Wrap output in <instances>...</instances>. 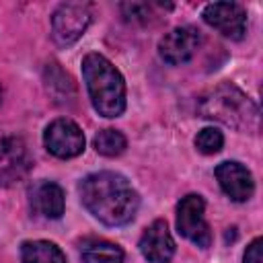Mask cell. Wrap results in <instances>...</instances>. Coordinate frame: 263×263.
Wrapping results in <instances>:
<instances>
[{
  "mask_svg": "<svg viewBox=\"0 0 263 263\" xmlns=\"http://www.w3.org/2000/svg\"><path fill=\"white\" fill-rule=\"evenodd\" d=\"M82 76L95 111L103 117H119L125 111V82L121 72L101 53L82 60Z\"/></svg>",
  "mask_w": 263,
  "mask_h": 263,
  "instance_id": "2",
  "label": "cell"
},
{
  "mask_svg": "<svg viewBox=\"0 0 263 263\" xmlns=\"http://www.w3.org/2000/svg\"><path fill=\"white\" fill-rule=\"evenodd\" d=\"M29 201L37 214H41L43 218H49V220L62 218L64 208H66L64 191L53 181H37L29 189Z\"/></svg>",
  "mask_w": 263,
  "mask_h": 263,
  "instance_id": "12",
  "label": "cell"
},
{
  "mask_svg": "<svg viewBox=\"0 0 263 263\" xmlns=\"http://www.w3.org/2000/svg\"><path fill=\"white\" fill-rule=\"evenodd\" d=\"M177 230L193 245L208 249L212 242V230L205 222V203L201 195L189 193L177 205Z\"/></svg>",
  "mask_w": 263,
  "mask_h": 263,
  "instance_id": "4",
  "label": "cell"
},
{
  "mask_svg": "<svg viewBox=\"0 0 263 263\" xmlns=\"http://www.w3.org/2000/svg\"><path fill=\"white\" fill-rule=\"evenodd\" d=\"M222 146H224V136L216 127H203L195 136V148L201 154H216L222 150Z\"/></svg>",
  "mask_w": 263,
  "mask_h": 263,
  "instance_id": "16",
  "label": "cell"
},
{
  "mask_svg": "<svg viewBox=\"0 0 263 263\" xmlns=\"http://www.w3.org/2000/svg\"><path fill=\"white\" fill-rule=\"evenodd\" d=\"M29 164L31 160L21 138H0V185L18 181L29 171Z\"/></svg>",
  "mask_w": 263,
  "mask_h": 263,
  "instance_id": "10",
  "label": "cell"
},
{
  "mask_svg": "<svg viewBox=\"0 0 263 263\" xmlns=\"http://www.w3.org/2000/svg\"><path fill=\"white\" fill-rule=\"evenodd\" d=\"M23 263H66L64 253L49 240H27L21 247Z\"/></svg>",
  "mask_w": 263,
  "mask_h": 263,
  "instance_id": "13",
  "label": "cell"
},
{
  "mask_svg": "<svg viewBox=\"0 0 263 263\" xmlns=\"http://www.w3.org/2000/svg\"><path fill=\"white\" fill-rule=\"evenodd\" d=\"M0 101H2V90H0Z\"/></svg>",
  "mask_w": 263,
  "mask_h": 263,
  "instance_id": "18",
  "label": "cell"
},
{
  "mask_svg": "<svg viewBox=\"0 0 263 263\" xmlns=\"http://www.w3.org/2000/svg\"><path fill=\"white\" fill-rule=\"evenodd\" d=\"M199 43H201V35L195 27H177L160 39L158 53L166 64L179 66L195 55Z\"/></svg>",
  "mask_w": 263,
  "mask_h": 263,
  "instance_id": "8",
  "label": "cell"
},
{
  "mask_svg": "<svg viewBox=\"0 0 263 263\" xmlns=\"http://www.w3.org/2000/svg\"><path fill=\"white\" fill-rule=\"evenodd\" d=\"M43 144L58 158H74L84 150V134L72 119L60 117L45 127Z\"/></svg>",
  "mask_w": 263,
  "mask_h": 263,
  "instance_id": "6",
  "label": "cell"
},
{
  "mask_svg": "<svg viewBox=\"0 0 263 263\" xmlns=\"http://www.w3.org/2000/svg\"><path fill=\"white\" fill-rule=\"evenodd\" d=\"M203 21L224 37L242 39L247 31V12L236 2H212L201 12Z\"/></svg>",
  "mask_w": 263,
  "mask_h": 263,
  "instance_id": "7",
  "label": "cell"
},
{
  "mask_svg": "<svg viewBox=\"0 0 263 263\" xmlns=\"http://www.w3.org/2000/svg\"><path fill=\"white\" fill-rule=\"evenodd\" d=\"M90 23V6L82 2H64L51 16V33L60 45H72L82 37Z\"/></svg>",
  "mask_w": 263,
  "mask_h": 263,
  "instance_id": "5",
  "label": "cell"
},
{
  "mask_svg": "<svg viewBox=\"0 0 263 263\" xmlns=\"http://www.w3.org/2000/svg\"><path fill=\"white\" fill-rule=\"evenodd\" d=\"M84 263H123V251L107 240H90L82 247Z\"/></svg>",
  "mask_w": 263,
  "mask_h": 263,
  "instance_id": "14",
  "label": "cell"
},
{
  "mask_svg": "<svg viewBox=\"0 0 263 263\" xmlns=\"http://www.w3.org/2000/svg\"><path fill=\"white\" fill-rule=\"evenodd\" d=\"M78 191L82 205L107 226H123L132 222L140 208L136 189L119 173H92L80 181Z\"/></svg>",
  "mask_w": 263,
  "mask_h": 263,
  "instance_id": "1",
  "label": "cell"
},
{
  "mask_svg": "<svg viewBox=\"0 0 263 263\" xmlns=\"http://www.w3.org/2000/svg\"><path fill=\"white\" fill-rule=\"evenodd\" d=\"M92 144H95V150H97L99 154L109 156V158L119 156V154L125 150V146H127L125 136H123L121 132H117V129H111V127L101 129V132L95 136Z\"/></svg>",
  "mask_w": 263,
  "mask_h": 263,
  "instance_id": "15",
  "label": "cell"
},
{
  "mask_svg": "<svg viewBox=\"0 0 263 263\" xmlns=\"http://www.w3.org/2000/svg\"><path fill=\"white\" fill-rule=\"evenodd\" d=\"M140 253L148 263H168L175 255V240L164 220H154L140 238Z\"/></svg>",
  "mask_w": 263,
  "mask_h": 263,
  "instance_id": "11",
  "label": "cell"
},
{
  "mask_svg": "<svg viewBox=\"0 0 263 263\" xmlns=\"http://www.w3.org/2000/svg\"><path fill=\"white\" fill-rule=\"evenodd\" d=\"M245 263H263V240L255 238L245 251Z\"/></svg>",
  "mask_w": 263,
  "mask_h": 263,
  "instance_id": "17",
  "label": "cell"
},
{
  "mask_svg": "<svg viewBox=\"0 0 263 263\" xmlns=\"http://www.w3.org/2000/svg\"><path fill=\"white\" fill-rule=\"evenodd\" d=\"M216 179L222 191L232 201H247L255 191V181H253L251 171L236 160L220 162L216 166Z\"/></svg>",
  "mask_w": 263,
  "mask_h": 263,
  "instance_id": "9",
  "label": "cell"
},
{
  "mask_svg": "<svg viewBox=\"0 0 263 263\" xmlns=\"http://www.w3.org/2000/svg\"><path fill=\"white\" fill-rule=\"evenodd\" d=\"M197 111L201 117L220 121L234 129L255 132L259 125L257 105L238 86L230 82H222L203 92L197 101Z\"/></svg>",
  "mask_w": 263,
  "mask_h": 263,
  "instance_id": "3",
  "label": "cell"
}]
</instances>
